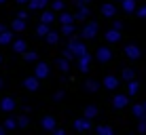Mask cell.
I'll list each match as a JSON object with an SVG mask.
<instances>
[{"label": "cell", "instance_id": "6da1fadb", "mask_svg": "<svg viewBox=\"0 0 146 135\" xmlns=\"http://www.w3.org/2000/svg\"><path fill=\"white\" fill-rule=\"evenodd\" d=\"M68 49H70V51H72L74 55H76V57H80V55H85V53H87V47H85V42L76 40V38H70Z\"/></svg>", "mask_w": 146, "mask_h": 135}, {"label": "cell", "instance_id": "7a4b0ae2", "mask_svg": "<svg viewBox=\"0 0 146 135\" xmlns=\"http://www.w3.org/2000/svg\"><path fill=\"white\" fill-rule=\"evenodd\" d=\"M98 30H100V26L95 21H89L87 26L83 28V32H80V36L83 38H87V40H91V38H95L98 36Z\"/></svg>", "mask_w": 146, "mask_h": 135}, {"label": "cell", "instance_id": "3957f363", "mask_svg": "<svg viewBox=\"0 0 146 135\" xmlns=\"http://www.w3.org/2000/svg\"><path fill=\"white\" fill-rule=\"evenodd\" d=\"M23 87H26L28 91H38V87H40V78H38V76H28L26 80H23Z\"/></svg>", "mask_w": 146, "mask_h": 135}, {"label": "cell", "instance_id": "277c9868", "mask_svg": "<svg viewBox=\"0 0 146 135\" xmlns=\"http://www.w3.org/2000/svg\"><path fill=\"white\" fill-rule=\"evenodd\" d=\"M47 4H49V0H30V2H28V9H30V11H44V7H47Z\"/></svg>", "mask_w": 146, "mask_h": 135}, {"label": "cell", "instance_id": "5b68a950", "mask_svg": "<svg viewBox=\"0 0 146 135\" xmlns=\"http://www.w3.org/2000/svg\"><path fill=\"white\" fill-rule=\"evenodd\" d=\"M74 129L76 131H87V129H91V118H78V121H74Z\"/></svg>", "mask_w": 146, "mask_h": 135}, {"label": "cell", "instance_id": "8992f818", "mask_svg": "<svg viewBox=\"0 0 146 135\" xmlns=\"http://www.w3.org/2000/svg\"><path fill=\"white\" fill-rule=\"evenodd\" d=\"M34 76H38L40 80L49 76V63H36V70H34Z\"/></svg>", "mask_w": 146, "mask_h": 135}, {"label": "cell", "instance_id": "52a82bcc", "mask_svg": "<svg viewBox=\"0 0 146 135\" xmlns=\"http://www.w3.org/2000/svg\"><path fill=\"white\" fill-rule=\"evenodd\" d=\"M89 63H91V55H80L78 57V70L80 72H89Z\"/></svg>", "mask_w": 146, "mask_h": 135}, {"label": "cell", "instance_id": "ba28073f", "mask_svg": "<svg viewBox=\"0 0 146 135\" xmlns=\"http://www.w3.org/2000/svg\"><path fill=\"white\" fill-rule=\"evenodd\" d=\"M11 44H13V51H15V53H21V55L26 53V49H28V44H26L23 38H17V40H13Z\"/></svg>", "mask_w": 146, "mask_h": 135}, {"label": "cell", "instance_id": "9c48e42d", "mask_svg": "<svg viewBox=\"0 0 146 135\" xmlns=\"http://www.w3.org/2000/svg\"><path fill=\"white\" fill-rule=\"evenodd\" d=\"M110 57H112V53H110V49H106V47L98 49V61L106 63V61H110Z\"/></svg>", "mask_w": 146, "mask_h": 135}, {"label": "cell", "instance_id": "30bf717a", "mask_svg": "<svg viewBox=\"0 0 146 135\" xmlns=\"http://www.w3.org/2000/svg\"><path fill=\"white\" fill-rule=\"evenodd\" d=\"M112 103H114V108H117V110L125 108V106H127V95H121V93H117V95H114V99H112Z\"/></svg>", "mask_w": 146, "mask_h": 135}, {"label": "cell", "instance_id": "8fae6325", "mask_svg": "<svg viewBox=\"0 0 146 135\" xmlns=\"http://www.w3.org/2000/svg\"><path fill=\"white\" fill-rule=\"evenodd\" d=\"M87 17H89V9L85 7V4H78V11H76V15H74V19H76V21H83V19H87Z\"/></svg>", "mask_w": 146, "mask_h": 135}, {"label": "cell", "instance_id": "7c38bea8", "mask_svg": "<svg viewBox=\"0 0 146 135\" xmlns=\"http://www.w3.org/2000/svg\"><path fill=\"white\" fill-rule=\"evenodd\" d=\"M0 108H2L4 112H13L15 110V99L13 97H4L2 101H0Z\"/></svg>", "mask_w": 146, "mask_h": 135}, {"label": "cell", "instance_id": "4fadbf2b", "mask_svg": "<svg viewBox=\"0 0 146 135\" xmlns=\"http://www.w3.org/2000/svg\"><path fill=\"white\" fill-rule=\"evenodd\" d=\"M125 55H127L129 59H138L140 57V49L135 47V44H127V47H125Z\"/></svg>", "mask_w": 146, "mask_h": 135}, {"label": "cell", "instance_id": "5bb4252c", "mask_svg": "<svg viewBox=\"0 0 146 135\" xmlns=\"http://www.w3.org/2000/svg\"><path fill=\"white\" fill-rule=\"evenodd\" d=\"M106 40L110 42V44H112V42H119L121 40V30H108V32H106Z\"/></svg>", "mask_w": 146, "mask_h": 135}, {"label": "cell", "instance_id": "9a60e30c", "mask_svg": "<svg viewBox=\"0 0 146 135\" xmlns=\"http://www.w3.org/2000/svg\"><path fill=\"white\" fill-rule=\"evenodd\" d=\"M104 87L110 89V91H112V89H119V78L117 76H106L104 78Z\"/></svg>", "mask_w": 146, "mask_h": 135}, {"label": "cell", "instance_id": "2e32d148", "mask_svg": "<svg viewBox=\"0 0 146 135\" xmlns=\"http://www.w3.org/2000/svg\"><path fill=\"white\" fill-rule=\"evenodd\" d=\"M11 30H13V32H23V30H26V19L17 17V19L11 23Z\"/></svg>", "mask_w": 146, "mask_h": 135}, {"label": "cell", "instance_id": "e0dca14e", "mask_svg": "<svg viewBox=\"0 0 146 135\" xmlns=\"http://www.w3.org/2000/svg\"><path fill=\"white\" fill-rule=\"evenodd\" d=\"M40 124H42L44 131H53V129H55V118H53V116H44Z\"/></svg>", "mask_w": 146, "mask_h": 135}, {"label": "cell", "instance_id": "ac0fdd59", "mask_svg": "<svg viewBox=\"0 0 146 135\" xmlns=\"http://www.w3.org/2000/svg\"><path fill=\"white\" fill-rule=\"evenodd\" d=\"M13 42V30L9 32V30H4V32H0V44H11Z\"/></svg>", "mask_w": 146, "mask_h": 135}, {"label": "cell", "instance_id": "d6986e66", "mask_svg": "<svg viewBox=\"0 0 146 135\" xmlns=\"http://www.w3.org/2000/svg\"><path fill=\"white\" fill-rule=\"evenodd\" d=\"M40 21H42V23H49V26H51V23L55 21L53 11H42V15H40Z\"/></svg>", "mask_w": 146, "mask_h": 135}, {"label": "cell", "instance_id": "ffe728a7", "mask_svg": "<svg viewBox=\"0 0 146 135\" xmlns=\"http://www.w3.org/2000/svg\"><path fill=\"white\" fill-rule=\"evenodd\" d=\"M114 13H117V7H114V4H104L102 7V15L104 17H112Z\"/></svg>", "mask_w": 146, "mask_h": 135}, {"label": "cell", "instance_id": "44dd1931", "mask_svg": "<svg viewBox=\"0 0 146 135\" xmlns=\"http://www.w3.org/2000/svg\"><path fill=\"white\" fill-rule=\"evenodd\" d=\"M62 34L64 36H74V23H62Z\"/></svg>", "mask_w": 146, "mask_h": 135}, {"label": "cell", "instance_id": "7402d4cb", "mask_svg": "<svg viewBox=\"0 0 146 135\" xmlns=\"http://www.w3.org/2000/svg\"><path fill=\"white\" fill-rule=\"evenodd\" d=\"M57 68L62 70V72H68V70H70V59L59 57V59H57Z\"/></svg>", "mask_w": 146, "mask_h": 135}, {"label": "cell", "instance_id": "603a6c76", "mask_svg": "<svg viewBox=\"0 0 146 135\" xmlns=\"http://www.w3.org/2000/svg\"><path fill=\"white\" fill-rule=\"evenodd\" d=\"M123 11H127V13H133L135 11V0H123Z\"/></svg>", "mask_w": 146, "mask_h": 135}, {"label": "cell", "instance_id": "cb8c5ba5", "mask_svg": "<svg viewBox=\"0 0 146 135\" xmlns=\"http://www.w3.org/2000/svg\"><path fill=\"white\" fill-rule=\"evenodd\" d=\"M95 131H98V135H112V133H114L112 127H108V124H100Z\"/></svg>", "mask_w": 146, "mask_h": 135}, {"label": "cell", "instance_id": "d4e9b609", "mask_svg": "<svg viewBox=\"0 0 146 135\" xmlns=\"http://www.w3.org/2000/svg\"><path fill=\"white\" fill-rule=\"evenodd\" d=\"M44 40H47L49 44H57L59 42V34L57 32H49L47 36H44Z\"/></svg>", "mask_w": 146, "mask_h": 135}, {"label": "cell", "instance_id": "484cf974", "mask_svg": "<svg viewBox=\"0 0 146 135\" xmlns=\"http://www.w3.org/2000/svg\"><path fill=\"white\" fill-rule=\"evenodd\" d=\"M23 59H26L28 63H36L38 61V55L34 51H26V53H23Z\"/></svg>", "mask_w": 146, "mask_h": 135}, {"label": "cell", "instance_id": "4316f807", "mask_svg": "<svg viewBox=\"0 0 146 135\" xmlns=\"http://www.w3.org/2000/svg\"><path fill=\"white\" fill-rule=\"evenodd\" d=\"M133 116L146 118V108H144V103H142V106H133Z\"/></svg>", "mask_w": 146, "mask_h": 135}, {"label": "cell", "instance_id": "83f0119b", "mask_svg": "<svg viewBox=\"0 0 146 135\" xmlns=\"http://www.w3.org/2000/svg\"><path fill=\"white\" fill-rule=\"evenodd\" d=\"M59 21H62V23H74L76 19H74V15H70V13H64V11H62V15H59Z\"/></svg>", "mask_w": 146, "mask_h": 135}, {"label": "cell", "instance_id": "f1b7e54d", "mask_svg": "<svg viewBox=\"0 0 146 135\" xmlns=\"http://www.w3.org/2000/svg\"><path fill=\"white\" fill-rule=\"evenodd\" d=\"M138 89H140L138 82H135V80H129V84H127V95H135V93H138Z\"/></svg>", "mask_w": 146, "mask_h": 135}, {"label": "cell", "instance_id": "f546056e", "mask_svg": "<svg viewBox=\"0 0 146 135\" xmlns=\"http://www.w3.org/2000/svg\"><path fill=\"white\" fill-rule=\"evenodd\" d=\"M36 34H38V36H47V34H49V23L40 21V26L36 28Z\"/></svg>", "mask_w": 146, "mask_h": 135}, {"label": "cell", "instance_id": "4dcf8cb0", "mask_svg": "<svg viewBox=\"0 0 146 135\" xmlns=\"http://www.w3.org/2000/svg\"><path fill=\"white\" fill-rule=\"evenodd\" d=\"M85 116H87V118H95V116H98V108H95V106H87V108H85Z\"/></svg>", "mask_w": 146, "mask_h": 135}, {"label": "cell", "instance_id": "1f68e13d", "mask_svg": "<svg viewBox=\"0 0 146 135\" xmlns=\"http://www.w3.org/2000/svg\"><path fill=\"white\" fill-rule=\"evenodd\" d=\"M85 89H87L89 93H95L100 89V82H95V80H87V84H85Z\"/></svg>", "mask_w": 146, "mask_h": 135}, {"label": "cell", "instance_id": "d6a6232c", "mask_svg": "<svg viewBox=\"0 0 146 135\" xmlns=\"http://www.w3.org/2000/svg\"><path fill=\"white\" fill-rule=\"evenodd\" d=\"M64 7H66V4H64V0H53V2H51V9H53V11H64Z\"/></svg>", "mask_w": 146, "mask_h": 135}, {"label": "cell", "instance_id": "836d02e7", "mask_svg": "<svg viewBox=\"0 0 146 135\" xmlns=\"http://www.w3.org/2000/svg\"><path fill=\"white\" fill-rule=\"evenodd\" d=\"M15 127H17V121H15V118H7V121H4V129H7V131H11Z\"/></svg>", "mask_w": 146, "mask_h": 135}, {"label": "cell", "instance_id": "e575fe53", "mask_svg": "<svg viewBox=\"0 0 146 135\" xmlns=\"http://www.w3.org/2000/svg\"><path fill=\"white\" fill-rule=\"evenodd\" d=\"M28 124H30V118H28V116H19V118H17V127L26 129Z\"/></svg>", "mask_w": 146, "mask_h": 135}, {"label": "cell", "instance_id": "d590c367", "mask_svg": "<svg viewBox=\"0 0 146 135\" xmlns=\"http://www.w3.org/2000/svg\"><path fill=\"white\" fill-rule=\"evenodd\" d=\"M123 78H125L127 82H129V80H133V70H129V68H127V70H123Z\"/></svg>", "mask_w": 146, "mask_h": 135}, {"label": "cell", "instance_id": "8d00e7d4", "mask_svg": "<svg viewBox=\"0 0 146 135\" xmlns=\"http://www.w3.org/2000/svg\"><path fill=\"white\" fill-rule=\"evenodd\" d=\"M64 57H66V59H74L76 55H74L72 51H70V49H66V51H64Z\"/></svg>", "mask_w": 146, "mask_h": 135}, {"label": "cell", "instance_id": "74e56055", "mask_svg": "<svg viewBox=\"0 0 146 135\" xmlns=\"http://www.w3.org/2000/svg\"><path fill=\"white\" fill-rule=\"evenodd\" d=\"M138 129H140V131H146V118H140V124H138Z\"/></svg>", "mask_w": 146, "mask_h": 135}, {"label": "cell", "instance_id": "f35d334b", "mask_svg": "<svg viewBox=\"0 0 146 135\" xmlns=\"http://www.w3.org/2000/svg\"><path fill=\"white\" fill-rule=\"evenodd\" d=\"M112 28L114 30H123V21H112Z\"/></svg>", "mask_w": 146, "mask_h": 135}, {"label": "cell", "instance_id": "ab89813d", "mask_svg": "<svg viewBox=\"0 0 146 135\" xmlns=\"http://www.w3.org/2000/svg\"><path fill=\"white\" fill-rule=\"evenodd\" d=\"M62 99H64V91H57L55 93V101H62Z\"/></svg>", "mask_w": 146, "mask_h": 135}, {"label": "cell", "instance_id": "60d3db41", "mask_svg": "<svg viewBox=\"0 0 146 135\" xmlns=\"http://www.w3.org/2000/svg\"><path fill=\"white\" fill-rule=\"evenodd\" d=\"M138 15H140V17H146V4H144L142 9H138Z\"/></svg>", "mask_w": 146, "mask_h": 135}, {"label": "cell", "instance_id": "b9f144b4", "mask_svg": "<svg viewBox=\"0 0 146 135\" xmlns=\"http://www.w3.org/2000/svg\"><path fill=\"white\" fill-rule=\"evenodd\" d=\"M53 133H55V135H66V131H64V129H57V127L53 129Z\"/></svg>", "mask_w": 146, "mask_h": 135}, {"label": "cell", "instance_id": "7bdbcfd3", "mask_svg": "<svg viewBox=\"0 0 146 135\" xmlns=\"http://www.w3.org/2000/svg\"><path fill=\"white\" fill-rule=\"evenodd\" d=\"M76 2H78V4H89L91 0H76Z\"/></svg>", "mask_w": 146, "mask_h": 135}, {"label": "cell", "instance_id": "ee69618b", "mask_svg": "<svg viewBox=\"0 0 146 135\" xmlns=\"http://www.w3.org/2000/svg\"><path fill=\"white\" fill-rule=\"evenodd\" d=\"M15 2H17V4H28L30 0H15Z\"/></svg>", "mask_w": 146, "mask_h": 135}, {"label": "cell", "instance_id": "f6af8a7d", "mask_svg": "<svg viewBox=\"0 0 146 135\" xmlns=\"http://www.w3.org/2000/svg\"><path fill=\"white\" fill-rule=\"evenodd\" d=\"M4 131H7V129H4V124H2V127H0V135H4Z\"/></svg>", "mask_w": 146, "mask_h": 135}, {"label": "cell", "instance_id": "bcb514c9", "mask_svg": "<svg viewBox=\"0 0 146 135\" xmlns=\"http://www.w3.org/2000/svg\"><path fill=\"white\" fill-rule=\"evenodd\" d=\"M4 30H7V28H4V26H2V23H0V32H4Z\"/></svg>", "mask_w": 146, "mask_h": 135}, {"label": "cell", "instance_id": "7dc6e473", "mask_svg": "<svg viewBox=\"0 0 146 135\" xmlns=\"http://www.w3.org/2000/svg\"><path fill=\"white\" fill-rule=\"evenodd\" d=\"M2 87H4V82H2V80H0V91H2Z\"/></svg>", "mask_w": 146, "mask_h": 135}, {"label": "cell", "instance_id": "c3c4849f", "mask_svg": "<svg viewBox=\"0 0 146 135\" xmlns=\"http://www.w3.org/2000/svg\"><path fill=\"white\" fill-rule=\"evenodd\" d=\"M0 63H2V55H0Z\"/></svg>", "mask_w": 146, "mask_h": 135}, {"label": "cell", "instance_id": "681fc988", "mask_svg": "<svg viewBox=\"0 0 146 135\" xmlns=\"http://www.w3.org/2000/svg\"><path fill=\"white\" fill-rule=\"evenodd\" d=\"M2 2H7V0H0V4H2Z\"/></svg>", "mask_w": 146, "mask_h": 135}, {"label": "cell", "instance_id": "f907efd6", "mask_svg": "<svg viewBox=\"0 0 146 135\" xmlns=\"http://www.w3.org/2000/svg\"><path fill=\"white\" fill-rule=\"evenodd\" d=\"M117 2H123V0H117Z\"/></svg>", "mask_w": 146, "mask_h": 135}, {"label": "cell", "instance_id": "816d5d0a", "mask_svg": "<svg viewBox=\"0 0 146 135\" xmlns=\"http://www.w3.org/2000/svg\"><path fill=\"white\" fill-rule=\"evenodd\" d=\"M144 108H146V103H144Z\"/></svg>", "mask_w": 146, "mask_h": 135}]
</instances>
